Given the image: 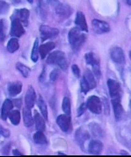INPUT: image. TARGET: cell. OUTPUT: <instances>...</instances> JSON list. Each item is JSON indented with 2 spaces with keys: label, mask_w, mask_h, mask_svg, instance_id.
<instances>
[{
  "label": "cell",
  "mask_w": 131,
  "mask_h": 157,
  "mask_svg": "<svg viewBox=\"0 0 131 157\" xmlns=\"http://www.w3.org/2000/svg\"><path fill=\"white\" fill-rule=\"evenodd\" d=\"M68 40L74 52H78L85 42L86 36L79 28L74 27L69 32Z\"/></svg>",
  "instance_id": "6da1fadb"
},
{
  "label": "cell",
  "mask_w": 131,
  "mask_h": 157,
  "mask_svg": "<svg viewBox=\"0 0 131 157\" xmlns=\"http://www.w3.org/2000/svg\"><path fill=\"white\" fill-rule=\"evenodd\" d=\"M47 63L49 64L57 65L63 70L68 67L67 59L65 54L60 50H56L49 54L47 58Z\"/></svg>",
  "instance_id": "7a4b0ae2"
},
{
  "label": "cell",
  "mask_w": 131,
  "mask_h": 157,
  "mask_svg": "<svg viewBox=\"0 0 131 157\" xmlns=\"http://www.w3.org/2000/svg\"><path fill=\"white\" fill-rule=\"evenodd\" d=\"M87 108L91 113L99 115L102 113V103L100 98L96 96H91L87 99Z\"/></svg>",
  "instance_id": "3957f363"
},
{
  "label": "cell",
  "mask_w": 131,
  "mask_h": 157,
  "mask_svg": "<svg viewBox=\"0 0 131 157\" xmlns=\"http://www.w3.org/2000/svg\"><path fill=\"white\" fill-rule=\"evenodd\" d=\"M107 85L111 99H121L122 90L120 83L115 80L109 78L107 81Z\"/></svg>",
  "instance_id": "277c9868"
},
{
  "label": "cell",
  "mask_w": 131,
  "mask_h": 157,
  "mask_svg": "<svg viewBox=\"0 0 131 157\" xmlns=\"http://www.w3.org/2000/svg\"><path fill=\"white\" fill-rule=\"evenodd\" d=\"M85 61L87 64L92 67L94 72L97 77L101 75L99 62L96 56L93 52H88L85 55Z\"/></svg>",
  "instance_id": "5b68a950"
},
{
  "label": "cell",
  "mask_w": 131,
  "mask_h": 157,
  "mask_svg": "<svg viewBox=\"0 0 131 157\" xmlns=\"http://www.w3.org/2000/svg\"><path fill=\"white\" fill-rule=\"evenodd\" d=\"M40 32L42 41L43 42L56 37L59 34V31L56 28H52L47 25H42L40 27Z\"/></svg>",
  "instance_id": "8992f818"
},
{
  "label": "cell",
  "mask_w": 131,
  "mask_h": 157,
  "mask_svg": "<svg viewBox=\"0 0 131 157\" xmlns=\"http://www.w3.org/2000/svg\"><path fill=\"white\" fill-rule=\"evenodd\" d=\"M25 29L20 20L16 17H12L10 29L11 36L13 37H20L25 33Z\"/></svg>",
  "instance_id": "52a82bcc"
},
{
  "label": "cell",
  "mask_w": 131,
  "mask_h": 157,
  "mask_svg": "<svg viewBox=\"0 0 131 157\" xmlns=\"http://www.w3.org/2000/svg\"><path fill=\"white\" fill-rule=\"evenodd\" d=\"M56 123L64 132H68L71 127V118L70 115L66 113L60 115L57 117Z\"/></svg>",
  "instance_id": "ba28073f"
},
{
  "label": "cell",
  "mask_w": 131,
  "mask_h": 157,
  "mask_svg": "<svg viewBox=\"0 0 131 157\" xmlns=\"http://www.w3.org/2000/svg\"><path fill=\"white\" fill-rule=\"evenodd\" d=\"M110 57L113 61L118 64L125 63V55L123 50L119 47H115L110 50Z\"/></svg>",
  "instance_id": "9c48e42d"
},
{
  "label": "cell",
  "mask_w": 131,
  "mask_h": 157,
  "mask_svg": "<svg viewBox=\"0 0 131 157\" xmlns=\"http://www.w3.org/2000/svg\"><path fill=\"white\" fill-rule=\"evenodd\" d=\"M92 24L94 32L98 34L106 33L110 31V26L107 22L99 20H93Z\"/></svg>",
  "instance_id": "30bf717a"
},
{
  "label": "cell",
  "mask_w": 131,
  "mask_h": 157,
  "mask_svg": "<svg viewBox=\"0 0 131 157\" xmlns=\"http://www.w3.org/2000/svg\"><path fill=\"white\" fill-rule=\"evenodd\" d=\"M75 138L77 143L81 147L84 146L85 143L90 138L89 132L83 128H79L75 134Z\"/></svg>",
  "instance_id": "8fae6325"
},
{
  "label": "cell",
  "mask_w": 131,
  "mask_h": 157,
  "mask_svg": "<svg viewBox=\"0 0 131 157\" xmlns=\"http://www.w3.org/2000/svg\"><path fill=\"white\" fill-rule=\"evenodd\" d=\"M56 13L58 15L61 17H68L71 15L72 13V9L69 6L61 3H57L55 6Z\"/></svg>",
  "instance_id": "7c38bea8"
},
{
  "label": "cell",
  "mask_w": 131,
  "mask_h": 157,
  "mask_svg": "<svg viewBox=\"0 0 131 157\" xmlns=\"http://www.w3.org/2000/svg\"><path fill=\"white\" fill-rule=\"evenodd\" d=\"M13 17L17 18L20 20L22 24L27 26L30 17V12L26 8H21L16 10L13 15Z\"/></svg>",
  "instance_id": "4fadbf2b"
},
{
  "label": "cell",
  "mask_w": 131,
  "mask_h": 157,
  "mask_svg": "<svg viewBox=\"0 0 131 157\" xmlns=\"http://www.w3.org/2000/svg\"><path fill=\"white\" fill-rule=\"evenodd\" d=\"M25 101L27 108L31 109L35 105L36 101V94L34 88L32 86H30L27 90L25 94Z\"/></svg>",
  "instance_id": "5bb4252c"
},
{
  "label": "cell",
  "mask_w": 131,
  "mask_h": 157,
  "mask_svg": "<svg viewBox=\"0 0 131 157\" xmlns=\"http://www.w3.org/2000/svg\"><path fill=\"white\" fill-rule=\"evenodd\" d=\"M111 104L114 111L115 117L117 121H120L122 119L124 109L121 104V99H111Z\"/></svg>",
  "instance_id": "9a60e30c"
},
{
  "label": "cell",
  "mask_w": 131,
  "mask_h": 157,
  "mask_svg": "<svg viewBox=\"0 0 131 157\" xmlns=\"http://www.w3.org/2000/svg\"><path fill=\"white\" fill-rule=\"evenodd\" d=\"M103 149V144L101 141L98 140H94L91 141L88 147V151L91 155H100Z\"/></svg>",
  "instance_id": "2e32d148"
},
{
  "label": "cell",
  "mask_w": 131,
  "mask_h": 157,
  "mask_svg": "<svg viewBox=\"0 0 131 157\" xmlns=\"http://www.w3.org/2000/svg\"><path fill=\"white\" fill-rule=\"evenodd\" d=\"M22 88V83L19 81H15L10 83L8 86V94L10 97H15L21 93Z\"/></svg>",
  "instance_id": "e0dca14e"
},
{
  "label": "cell",
  "mask_w": 131,
  "mask_h": 157,
  "mask_svg": "<svg viewBox=\"0 0 131 157\" xmlns=\"http://www.w3.org/2000/svg\"><path fill=\"white\" fill-rule=\"evenodd\" d=\"M13 108V103L9 99H7L3 102L2 106L1 108V117L3 120H6L10 113L12 111Z\"/></svg>",
  "instance_id": "ac0fdd59"
},
{
  "label": "cell",
  "mask_w": 131,
  "mask_h": 157,
  "mask_svg": "<svg viewBox=\"0 0 131 157\" xmlns=\"http://www.w3.org/2000/svg\"><path fill=\"white\" fill-rule=\"evenodd\" d=\"M75 24L77 25V27L82 31L88 32V26L87 25L86 18L84 14L81 12L77 13L75 19Z\"/></svg>",
  "instance_id": "d6986e66"
},
{
  "label": "cell",
  "mask_w": 131,
  "mask_h": 157,
  "mask_svg": "<svg viewBox=\"0 0 131 157\" xmlns=\"http://www.w3.org/2000/svg\"><path fill=\"white\" fill-rule=\"evenodd\" d=\"M90 130L94 137L102 138L105 136V132L101 126L95 122L90 123L89 125Z\"/></svg>",
  "instance_id": "ffe728a7"
},
{
  "label": "cell",
  "mask_w": 131,
  "mask_h": 157,
  "mask_svg": "<svg viewBox=\"0 0 131 157\" xmlns=\"http://www.w3.org/2000/svg\"><path fill=\"white\" fill-rule=\"evenodd\" d=\"M55 47V44L53 42H48L42 44L39 47V52L41 59H44L50 52L52 51Z\"/></svg>",
  "instance_id": "44dd1931"
},
{
  "label": "cell",
  "mask_w": 131,
  "mask_h": 157,
  "mask_svg": "<svg viewBox=\"0 0 131 157\" xmlns=\"http://www.w3.org/2000/svg\"><path fill=\"white\" fill-rule=\"evenodd\" d=\"M22 115H23V120H24V122L25 126L26 127H32L34 123V119L32 117L31 109L27 107L24 108Z\"/></svg>",
  "instance_id": "7402d4cb"
},
{
  "label": "cell",
  "mask_w": 131,
  "mask_h": 157,
  "mask_svg": "<svg viewBox=\"0 0 131 157\" xmlns=\"http://www.w3.org/2000/svg\"><path fill=\"white\" fill-rule=\"evenodd\" d=\"M34 122L37 131L43 132L45 129V123L43 117L40 115L37 111H35L34 115Z\"/></svg>",
  "instance_id": "603a6c76"
},
{
  "label": "cell",
  "mask_w": 131,
  "mask_h": 157,
  "mask_svg": "<svg viewBox=\"0 0 131 157\" xmlns=\"http://www.w3.org/2000/svg\"><path fill=\"white\" fill-rule=\"evenodd\" d=\"M34 142L38 145H45L48 144L47 137L41 131H37L33 135Z\"/></svg>",
  "instance_id": "cb8c5ba5"
},
{
  "label": "cell",
  "mask_w": 131,
  "mask_h": 157,
  "mask_svg": "<svg viewBox=\"0 0 131 157\" xmlns=\"http://www.w3.org/2000/svg\"><path fill=\"white\" fill-rule=\"evenodd\" d=\"M84 78H85L87 83H89L91 90L94 89L96 87V81L95 80L94 74H92L91 71L87 70V71H85L84 74Z\"/></svg>",
  "instance_id": "d4e9b609"
},
{
  "label": "cell",
  "mask_w": 131,
  "mask_h": 157,
  "mask_svg": "<svg viewBox=\"0 0 131 157\" xmlns=\"http://www.w3.org/2000/svg\"><path fill=\"white\" fill-rule=\"evenodd\" d=\"M37 105L40 109V112L42 113V116L46 120H48V113L47 106L44 99L40 97L37 101Z\"/></svg>",
  "instance_id": "484cf974"
},
{
  "label": "cell",
  "mask_w": 131,
  "mask_h": 157,
  "mask_svg": "<svg viewBox=\"0 0 131 157\" xmlns=\"http://www.w3.org/2000/svg\"><path fill=\"white\" fill-rule=\"evenodd\" d=\"M11 123L14 125H17L20 123L21 115L20 111L17 110H13L10 113L8 117Z\"/></svg>",
  "instance_id": "4316f807"
},
{
  "label": "cell",
  "mask_w": 131,
  "mask_h": 157,
  "mask_svg": "<svg viewBox=\"0 0 131 157\" xmlns=\"http://www.w3.org/2000/svg\"><path fill=\"white\" fill-rule=\"evenodd\" d=\"M19 48V40L15 38H13L10 39L9 42H8L7 45V49L8 52L10 53H14L17 51Z\"/></svg>",
  "instance_id": "83f0119b"
},
{
  "label": "cell",
  "mask_w": 131,
  "mask_h": 157,
  "mask_svg": "<svg viewBox=\"0 0 131 157\" xmlns=\"http://www.w3.org/2000/svg\"><path fill=\"white\" fill-rule=\"evenodd\" d=\"M16 67L24 78H26L30 76L31 74V69L28 67L25 66V64L20 62H17L16 64Z\"/></svg>",
  "instance_id": "f1b7e54d"
},
{
  "label": "cell",
  "mask_w": 131,
  "mask_h": 157,
  "mask_svg": "<svg viewBox=\"0 0 131 157\" xmlns=\"http://www.w3.org/2000/svg\"><path fill=\"white\" fill-rule=\"evenodd\" d=\"M39 54H40V52H39V42H38V39H36L34 42L32 52H31V58L32 61L33 62H36L38 61Z\"/></svg>",
  "instance_id": "f546056e"
},
{
  "label": "cell",
  "mask_w": 131,
  "mask_h": 157,
  "mask_svg": "<svg viewBox=\"0 0 131 157\" xmlns=\"http://www.w3.org/2000/svg\"><path fill=\"white\" fill-rule=\"evenodd\" d=\"M62 109L66 114L70 115L71 112V105L69 98L64 97L62 101Z\"/></svg>",
  "instance_id": "4dcf8cb0"
},
{
  "label": "cell",
  "mask_w": 131,
  "mask_h": 157,
  "mask_svg": "<svg viewBox=\"0 0 131 157\" xmlns=\"http://www.w3.org/2000/svg\"><path fill=\"white\" fill-rule=\"evenodd\" d=\"M10 6L3 0H0V15L5 14L10 10Z\"/></svg>",
  "instance_id": "1f68e13d"
},
{
  "label": "cell",
  "mask_w": 131,
  "mask_h": 157,
  "mask_svg": "<svg viewBox=\"0 0 131 157\" xmlns=\"http://www.w3.org/2000/svg\"><path fill=\"white\" fill-rule=\"evenodd\" d=\"M6 38V24L4 20H0V42L5 40Z\"/></svg>",
  "instance_id": "d6a6232c"
},
{
  "label": "cell",
  "mask_w": 131,
  "mask_h": 157,
  "mask_svg": "<svg viewBox=\"0 0 131 157\" xmlns=\"http://www.w3.org/2000/svg\"><path fill=\"white\" fill-rule=\"evenodd\" d=\"M80 88H81V91L82 92L85 94L88 93L91 90L89 83H87V82L84 77L82 78L80 81Z\"/></svg>",
  "instance_id": "836d02e7"
},
{
  "label": "cell",
  "mask_w": 131,
  "mask_h": 157,
  "mask_svg": "<svg viewBox=\"0 0 131 157\" xmlns=\"http://www.w3.org/2000/svg\"><path fill=\"white\" fill-rule=\"evenodd\" d=\"M60 74V71L59 70L57 69H55L50 74V80L53 82L56 81L59 77Z\"/></svg>",
  "instance_id": "e575fe53"
},
{
  "label": "cell",
  "mask_w": 131,
  "mask_h": 157,
  "mask_svg": "<svg viewBox=\"0 0 131 157\" xmlns=\"http://www.w3.org/2000/svg\"><path fill=\"white\" fill-rule=\"evenodd\" d=\"M87 109V104L85 103H82L78 109V112H77L78 117L82 116L86 111Z\"/></svg>",
  "instance_id": "d590c367"
},
{
  "label": "cell",
  "mask_w": 131,
  "mask_h": 157,
  "mask_svg": "<svg viewBox=\"0 0 131 157\" xmlns=\"http://www.w3.org/2000/svg\"><path fill=\"white\" fill-rule=\"evenodd\" d=\"M72 71L74 76L77 78H79L80 76V70L79 67L77 64H73L72 66Z\"/></svg>",
  "instance_id": "8d00e7d4"
},
{
  "label": "cell",
  "mask_w": 131,
  "mask_h": 157,
  "mask_svg": "<svg viewBox=\"0 0 131 157\" xmlns=\"http://www.w3.org/2000/svg\"><path fill=\"white\" fill-rule=\"evenodd\" d=\"M0 135L5 137H10V132L8 129L3 127L2 125L0 124Z\"/></svg>",
  "instance_id": "74e56055"
},
{
  "label": "cell",
  "mask_w": 131,
  "mask_h": 157,
  "mask_svg": "<svg viewBox=\"0 0 131 157\" xmlns=\"http://www.w3.org/2000/svg\"><path fill=\"white\" fill-rule=\"evenodd\" d=\"M10 146L9 145H6L3 148L2 153L4 155H7L10 152Z\"/></svg>",
  "instance_id": "f35d334b"
},
{
  "label": "cell",
  "mask_w": 131,
  "mask_h": 157,
  "mask_svg": "<svg viewBox=\"0 0 131 157\" xmlns=\"http://www.w3.org/2000/svg\"><path fill=\"white\" fill-rule=\"evenodd\" d=\"M13 155H21L22 154L17 150H13Z\"/></svg>",
  "instance_id": "ab89813d"
},
{
  "label": "cell",
  "mask_w": 131,
  "mask_h": 157,
  "mask_svg": "<svg viewBox=\"0 0 131 157\" xmlns=\"http://www.w3.org/2000/svg\"><path fill=\"white\" fill-rule=\"evenodd\" d=\"M49 2L51 4H52L54 6L57 4L59 2V1L57 0H48Z\"/></svg>",
  "instance_id": "60d3db41"
},
{
  "label": "cell",
  "mask_w": 131,
  "mask_h": 157,
  "mask_svg": "<svg viewBox=\"0 0 131 157\" xmlns=\"http://www.w3.org/2000/svg\"><path fill=\"white\" fill-rule=\"evenodd\" d=\"M20 1H21V0H13V2L14 3H15V4L19 3L20 2Z\"/></svg>",
  "instance_id": "b9f144b4"
},
{
  "label": "cell",
  "mask_w": 131,
  "mask_h": 157,
  "mask_svg": "<svg viewBox=\"0 0 131 157\" xmlns=\"http://www.w3.org/2000/svg\"><path fill=\"white\" fill-rule=\"evenodd\" d=\"M127 4L129 5H131V0H127Z\"/></svg>",
  "instance_id": "7bdbcfd3"
},
{
  "label": "cell",
  "mask_w": 131,
  "mask_h": 157,
  "mask_svg": "<svg viewBox=\"0 0 131 157\" xmlns=\"http://www.w3.org/2000/svg\"><path fill=\"white\" fill-rule=\"evenodd\" d=\"M27 1L30 3H32L33 2V0H27Z\"/></svg>",
  "instance_id": "ee69618b"
},
{
  "label": "cell",
  "mask_w": 131,
  "mask_h": 157,
  "mask_svg": "<svg viewBox=\"0 0 131 157\" xmlns=\"http://www.w3.org/2000/svg\"><path fill=\"white\" fill-rule=\"evenodd\" d=\"M129 58L131 59V52H129Z\"/></svg>",
  "instance_id": "f6af8a7d"
},
{
  "label": "cell",
  "mask_w": 131,
  "mask_h": 157,
  "mask_svg": "<svg viewBox=\"0 0 131 157\" xmlns=\"http://www.w3.org/2000/svg\"></svg>",
  "instance_id": "bcb514c9"
}]
</instances>
